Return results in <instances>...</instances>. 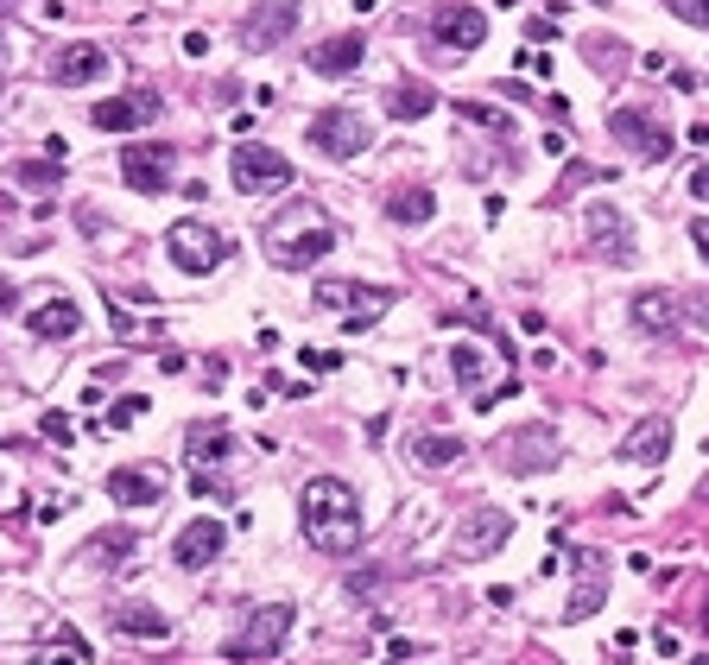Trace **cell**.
<instances>
[{"instance_id": "obj_11", "label": "cell", "mask_w": 709, "mask_h": 665, "mask_svg": "<svg viewBox=\"0 0 709 665\" xmlns=\"http://www.w3.org/2000/svg\"><path fill=\"white\" fill-rule=\"evenodd\" d=\"M165 254H172L184 273H216V266H222V235L190 216V222H172V229H165Z\"/></svg>"}, {"instance_id": "obj_33", "label": "cell", "mask_w": 709, "mask_h": 665, "mask_svg": "<svg viewBox=\"0 0 709 665\" xmlns=\"http://www.w3.org/2000/svg\"><path fill=\"white\" fill-rule=\"evenodd\" d=\"M83 659H89V646H83L70 628H57V646H45V653H39L32 665H83Z\"/></svg>"}, {"instance_id": "obj_47", "label": "cell", "mask_w": 709, "mask_h": 665, "mask_svg": "<svg viewBox=\"0 0 709 665\" xmlns=\"http://www.w3.org/2000/svg\"><path fill=\"white\" fill-rule=\"evenodd\" d=\"M690 317H697V330H709V298H697V305H690Z\"/></svg>"}, {"instance_id": "obj_39", "label": "cell", "mask_w": 709, "mask_h": 665, "mask_svg": "<svg viewBox=\"0 0 709 665\" xmlns=\"http://www.w3.org/2000/svg\"><path fill=\"white\" fill-rule=\"evenodd\" d=\"M513 64H520V70H532V77H552V57H545V52H520Z\"/></svg>"}, {"instance_id": "obj_21", "label": "cell", "mask_w": 709, "mask_h": 665, "mask_svg": "<svg viewBox=\"0 0 709 665\" xmlns=\"http://www.w3.org/2000/svg\"><path fill=\"white\" fill-rule=\"evenodd\" d=\"M361 57H368V39H361V32H336V39H324L317 52H304V64H310L317 77H349V70H361Z\"/></svg>"}, {"instance_id": "obj_4", "label": "cell", "mask_w": 709, "mask_h": 665, "mask_svg": "<svg viewBox=\"0 0 709 665\" xmlns=\"http://www.w3.org/2000/svg\"><path fill=\"white\" fill-rule=\"evenodd\" d=\"M317 310H336L342 317V330H368L380 310L393 305V292L386 285H354V280H317Z\"/></svg>"}, {"instance_id": "obj_25", "label": "cell", "mask_w": 709, "mask_h": 665, "mask_svg": "<svg viewBox=\"0 0 709 665\" xmlns=\"http://www.w3.org/2000/svg\"><path fill=\"white\" fill-rule=\"evenodd\" d=\"M386 216L405 222V229H425L430 216H437V197H430L425 184H400V190H393V204H386Z\"/></svg>"}, {"instance_id": "obj_41", "label": "cell", "mask_w": 709, "mask_h": 665, "mask_svg": "<svg viewBox=\"0 0 709 665\" xmlns=\"http://www.w3.org/2000/svg\"><path fill=\"white\" fill-rule=\"evenodd\" d=\"M190 488H197V501H203V494H209V501H222V494H228V488L216 482V476H203V469H197V482H190Z\"/></svg>"}, {"instance_id": "obj_10", "label": "cell", "mask_w": 709, "mask_h": 665, "mask_svg": "<svg viewBox=\"0 0 709 665\" xmlns=\"http://www.w3.org/2000/svg\"><path fill=\"white\" fill-rule=\"evenodd\" d=\"M608 133H614V140H628L633 153L640 159H672V146H678V140H672V128H665V121H658L653 108H614V115H608Z\"/></svg>"}, {"instance_id": "obj_37", "label": "cell", "mask_w": 709, "mask_h": 665, "mask_svg": "<svg viewBox=\"0 0 709 665\" xmlns=\"http://www.w3.org/2000/svg\"><path fill=\"white\" fill-rule=\"evenodd\" d=\"M684 26H709V0H665Z\"/></svg>"}, {"instance_id": "obj_34", "label": "cell", "mask_w": 709, "mask_h": 665, "mask_svg": "<svg viewBox=\"0 0 709 665\" xmlns=\"http://www.w3.org/2000/svg\"><path fill=\"white\" fill-rule=\"evenodd\" d=\"M582 52H589V64H596V70H602V77H621V64H628V45H621V39H589V45H582Z\"/></svg>"}, {"instance_id": "obj_27", "label": "cell", "mask_w": 709, "mask_h": 665, "mask_svg": "<svg viewBox=\"0 0 709 665\" xmlns=\"http://www.w3.org/2000/svg\"><path fill=\"white\" fill-rule=\"evenodd\" d=\"M114 628L133 634V640H165L172 634V621H165L159 609H146V602H121V609H114Z\"/></svg>"}, {"instance_id": "obj_31", "label": "cell", "mask_w": 709, "mask_h": 665, "mask_svg": "<svg viewBox=\"0 0 709 665\" xmlns=\"http://www.w3.org/2000/svg\"><path fill=\"white\" fill-rule=\"evenodd\" d=\"M481 368H488V356H481L476 342H456L450 349V374H456V386H462L469 400L481 393Z\"/></svg>"}, {"instance_id": "obj_24", "label": "cell", "mask_w": 709, "mask_h": 665, "mask_svg": "<svg viewBox=\"0 0 709 665\" xmlns=\"http://www.w3.org/2000/svg\"><path fill=\"white\" fill-rule=\"evenodd\" d=\"M633 324H640V330H672V324H678V292H665V285L633 292Z\"/></svg>"}, {"instance_id": "obj_32", "label": "cell", "mask_w": 709, "mask_h": 665, "mask_svg": "<svg viewBox=\"0 0 709 665\" xmlns=\"http://www.w3.org/2000/svg\"><path fill=\"white\" fill-rule=\"evenodd\" d=\"M13 178L32 184V190H57V184H64V159H20Z\"/></svg>"}, {"instance_id": "obj_18", "label": "cell", "mask_w": 709, "mask_h": 665, "mask_svg": "<svg viewBox=\"0 0 709 665\" xmlns=\"http://www.w3.org/2000/svg\"><path fill=\"white\" fill-rule=\"evenodd\" d=\"M108 501L114 508H159L165 501V469H133V462H121V469H108Z\"/></svg>"}, {"instance_id": "obj_38", "label": "cell", "mask_w": 709, "mask_h": 665, "mask_svg": "<svg viewBox=\"0 0 709 665\" xmlns=\"http://www.w3.org/2000/svg\"><path fill=\"white\" fill-rule=\"evenodd\" d=\"M304 368H310V374H336L342 356H336V349H304Z\"/></svg>"}, {"instance_id": "obj_1", "label": "cell", "mask_w": 709, "mask_h": 665, "mask_svg": "<svg viewBox=\"0 0 709 665\" xmlns=\"http://www.w3.org/2000/svg\"><path fill=\"white\" fill-rule=\"evenodd\" d=\"M298 520L310 552H324V558H349L361 545V494L336 476H317V482L298 488Z\"/></svg>"}, {"instance_id": "obj_46", "label": "cell", "mask_w": 709, "mask_h": 665, "mask_svg": "<svg viewBox=\"0 0 709 665\" xmlns=\"http://www.w3.org/2000/svg\"><path fill=\"white\" fill-rule=\"evenodd\" d=\"M690 241L703 248V260H709V222H690Z\"/></svg>"}, {"instance_id": "obj_2", "label": "cell", "mask_w": 709, "mask_h": 665, "mask_svg": "<svg viewBox=\"0 0 709 665\" xmlns=\"http://www.w3.org/2000/svg\"><path fill=\"white\" fill-rule=\"evenodd\" d=\"M304 140H310V153H324V159H361L374 146V128H368V115H354V108L336 102V108H317L310 115Z\"/></svg>"}, {"instance_id": "obj_36", "label": "cell", "mask_w": 709, "mask_h": 665, "mask_svg": "<svg viewBox=\"0 0 709 665\" xmlns=\"http://www.w3.org/2000/svg\"><path fill=\"white\" fill-rule=\"evenodd\" d=\"M602 178H608L602 165H582V159H570V178H564V190H557V197H570L577 184H602Z\"/></svg>"}, {"instance_id": "obj_40", "label": "cell", "mask_w": 709, "mask_h": 665, "mask_svg": "<svg viewBox=\"0 0 709 665\" xmlns=\"http://www.w3.org/2000/svg\"><path fill=\"white\" fill-rule=\"evenodd\" d=\"M45 437H57V444H70V418H64V412H45Z\"/></svg>"}, {"instance_id": "obj_28", "label": "cell", "mask_w": 709, "mask_h": 665, "mask_svg": "<svg viewBox=\"0 0 709 665\" xmlns=\"http://www.w3.org/2000/svg\"><path fill=\"white\" fill-rule=\"evenodd\" d=\"M412 457H418V469H450V462H462L469 450H462V437H444V432H430L412 444Z\"/></svg>"}, {"instance_id": "obj_44", "label": "cell", "mask_w": 709, "mask_h": 665, "mask_svg": "<svg viewBox=\"0 0 709 665\" xmlns=\"http://www.w3.org/2000/svg\"><path fill=\"white\" fill-rule=\"evenodd\" d=\"M526 39H532V45H545V39H557V20H532V26H526Z\"/></svg>"}, {"instance_id": "obj_43", "label": "cell", "mask_w": 709, "mask_h": 665, "mask_svg": "<svg viewBox=\"0 0 709 665\" xmlns=\"http://www.w3.org/2000/svg\"><path fill=\"white\" fill-rule=\"evenodd\" d=\"M690 197H697V204H709V165H697V172H690Z\"/></svg>"}, {"instance_id": "obj_9", "label": "cell", "mask_w": 709, "mask_h": 665, "mask_svg": "<svg viewBox=\"0 0 709 665\" xmlns=\"http://www.w3.org/2000/svg\"><path fill=\"white\" fill-rule=\"evenodd\" d=\"M266 248H273L279 266H317V260L336 248V229H329V222H298V216H285V222L266 235Z\"/></svg>"}, {"instance_id": "obj_23", "label": "cell", "mask_w": 709, "mask_h": 665, "mask_svg": "<svg viewBox=\"0 0 709 665\" xmlns=\"http://www.w3.org/2000/svg\"><path fill=\"white\" fill-rule=\"evenodd\" d=\"M184 450L197 457V469H216V462H228V450H234V432H228L222 418L190 425V432H184Z\"/></svg>"}, {"instance_id": "obj_7", "label": "cell", "mask_w": 709, "mask_h": 665, "mask_svg": "<svg viewBox=\"0 0 709 665\" xmlns=\"http://www.w3.org/2000/svg\"><path fill=\"white\" fill-rule=\"evenodd\" d=\"M494 457H501L506 476H545V469H557V432L552 425H520L494 444Z\"/></svg>"}, {"instance_id": "obj_14", "label": "cell", "mask_w": 709, "mask_h": 665, "mask_svg": "<svg viewBox=\"0 0 709 665\" xmlns=\"http://www.w3.org/2000/svg\"><path fill=\"white\" fill-rule=\"evenodd\" d=\"M570 570H577V589H570V602H564V621H589L608 596V558L582 545V552H570Z\"/></svg>"}, {"instance_id": "obj_30", "label": "cell", "mask_w": 709, "mask_h": 665, "mask_svg": "<svg viewBox=\"0 0 709 665\" xmlns=\"http://www.w3.org/2000/svg\"><path fill=\"white\" fill-rule=\"evenodd\" d=\"M456 121H469V128H488V133H501V140H513V133H520V121H513L506 108H488V102H456Z\"/></svg>"}, {"instance_id": "obj_45", "label": "cell", "mask_w": 709, "mask_h": 665, "mask_svg": "<svg viewBox=\"0 0 709 665\" xmlns=\"http://www.w3.org/2000/svg\"><path fill=\"white\" fill-rule=\"evenodd\" d=\"M13 305H20V285H13V280H0V317H7Z\"/></svg>"}, {"instance_id": "obj_17", "label": "cell", "mask_w": 709, "mask_h": 665, "mask_svg": "<svg viewBox=\"0 0 709 665\" xmlns=\"http://www.w3.org/2000/svg\"><path fill=\"white\" fill-rule=\"evenodd\" d=\"M614 457L633 462V469H653V462H665V457H672V418H665V412H646V418L621 437V450H614Z\"/></svg>"}, {"instance_id": "obj_22", "label": "cell", "mask_w": 709, "mask_h": 665, "mask_svg": "<svg viewBox=\"0 0 709 665\" xmlns=\"http://www.w3.org/2000/svg\"><path fill=\"white\" fill-rule=\"evenodd\" d=\"M25 330L39 336V342H64V336L83 330V310H76L70 298H45V305L25 317Z\"/></svg>"}, {"instance_id": "obj_20", "label": "cell", "mask_w": 709, "mask_h": 665, "mask_svg": "<svg viewBox=\"0 0 709 665\" xmlns=\"http://www.w3.org/2000/svg\"><path fill=\"white\" fill-rule=\"evenodd\" d=\"M45 70H51V83H57V89H83V83H96L101 70H108V52H101V45H89V39H76V45H64V52L51 57Z\"/></svg>"}, {"instance_id": "obj_19", "label": "cell", "mask_w": 709, "mask_h": 665, "mask_svg": "<svg viewBox=\"0 0 709 665\" xmlns=\"http://www.w3.org/2000/svg\"><path fill=\"white\" fill-rule=\"evenodd\" d=\"M589 241H596V254H608L614 266H633V260H640V248H633V235H628V216L614 204H589Z\"/></svg>"}, {"instance_id": "obj_29", "label": "cell", "mask_w": 709, "mask_h": 665, "mask_svg": "<svg viewBox=\"0 0 709 665\" xmlns=\"http://www.w3.org/2000/svg\"><path fill=\"white\" fill-rule=\"evenodd\" d=\"M133 545H140V538L127 533V526H114V533H96V538H89V552H83V558L101 564V570H114V564H127V552H133Z\"/></svg>"}, {"instance_id": "obj_12", "label": "cell", "mask_w": 709, "mask_h": 665, "mask_svg": "<svg viewBox=\"0 0 709 665\" xmlns=\"http://www.w3.org/2000/svg\"><path fill=\"white\" fill-rule=\"evenodd\" d=\"M430 39H437L450 57H469V52H481V39H488V13L469 7V0L437 7V13H430Z\"/></svg>"}, {"instance_id": "obj_6", "label": "cell", "mask_w": 709, "mask_h": 665, "mask_svg": "<svg viewBox=\"0 0 709 665\" xmlns=\"http://www.w3.org/2000/svg\"><path fill=\"white\" fill-rule=\"evenodd\" d=\"M121 178L127 190H140V197H159V190H172L177 184V146H165V140H133L121 153Z\"/></svg>"}, {"instance_id": "obj_35", "label": "cell", "mask_w": 709, "mask_h": 665, "mask_svg": "<svg viewBox=\"0 0 709 665\" xmlns=\"http://www.w3.org/2000/svg\"><path fill=\"white\" fill-rule=\"evenodd\" d=\"M146 412H152L146 393H121V400H114V412H108V425H140Z\"/></svg>"}, {"instance_id": "obj_8", "label": "cell", "mask_w": 709, "mask_h": 665, "mask_svg": "<svg viewBox=\"0 0 709 665\" xmlns=\"http://www.w3.org/2000/svg\"><path fill=\"white\" fill-rule=\"evenodd\" d=\"M506 538H513V513L506 508H469L462 520H456V558L462 564H476V558H494Z\"/></svg>"}, {"instance_id": "obj_48", "label": "cell", "mask_w": 709, "mask_h": 665, "mask_svg": "<svg viewBox=\"0 0 709 665\" xmlns=\"http://www.w3.org/2000/svg\"><path fill=\"white\" fill-rule=\"evenodd\" d=\"M349 7H354V13H374L380 0H349Z\"/></svg>"}, {"instance_id": "obj_13", "label": "cell", "mask_w": 709, "mask_h": 665, "mask_svg": "<svg viewBox=\"0 0 709 665\" xmlns=\"http://www.w3.org/2000/svg\"><path fill=\"white\" fill-rule=\"evenodd\" d=\"M159 89H127V96H108V102L89 108L96 133H133V128H152L159 121Z\"/></svg>"}, {"instance_id": "obj_26", "label": "cell", "mask_w": 709, "mask_h": 665, "mask_svg": "<svg viewBox=\"0 0 709 665\" xmlns=\"http://www.w3.org/2000/svg\"><path fill=\"white\" fill-rule=\"evenodd\" d=\"M430 108H437V96H430V83H418V77H405L393 96H386V115L393 121H425Z\"/></svg>"}, {"instance_id": "obj_42", "label": "cell", "mask_w": 709, "mask_h": 665, "mask_svg": "<svg viewBox=\"0 0 709 665\" xmlns=\"http://www.w3.org/2000/svg\"><path fill=\"white\" fill-rule=\"evenodd\" d=\"M386 659H393V665H405V659H418V640H393V646H386Z\"/></svg>"}, {"instance_id": "obj_15", "label": "cell", "mask_w": 709, "mask_h": 665, "mask_svg": "<svg viewBox=\"0 0 709 665\" xmlns=\"http://www.w3.org/2000/svg\"><path fill=\"white\" fill-rule=\"evenodd\" d=\"M222 545H228V526L209 520V513H197V520L172 538V558L184 564V570H209V564L222 558Z\"/></svg>"}, {"instance_id": "obj_3", "label": "cell", "mask_w": 709, "mask_h": 665, "mask_svg": "<svg viewBox=\"0 0 709 665\" xmlns=\"http://www.w3.org/2000/svg\"><path fill=\"white\" fill-rule=\"evenodd\" d=\"M228 172H234V190L241 197H273V190H292V178H298V165L285 153H273V146H234L228 153Z\"/></svg>"}, {"instance_id": "obj_5", "label": "cell", "mask_w": 709, "mask_h": 665, "mask_svg": "<svg viewBox=\"0 0 709 665\" xmlns=\"http://www.w3.org/2000/svg\"><path fill=\"white\" fill-rule=\"evenodd\" d=\"M285 634H292V602H266V609H253L248 628L222 646V659H234V665L273 659L279 646H285Z\"/></svg>"}, {"instance_id": "obj_16", "label": "cell", "mask_w": 709, "mask_h": 665, "mask_svg": "<svg viewBox=\"0 0 709 665\" xmlns=\"http://www.w3.org/2000/svg\"><path fill=\"white\" fill-rule=\"evenodd\" d=\"M298 20H304L298 0H260V7L248 13V45L253 52H279V45L298 32Z\"/></svg>"}]
</instances>
